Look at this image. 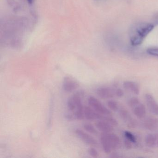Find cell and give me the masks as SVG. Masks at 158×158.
Returning a JSON list of instances; mask_svg holds the SVG:
<instances>
[{
	"label": "cell",
	"mask_w": 158,
	"mask_h": 158,
	"mask_svg": "<svg viewBox=\"0 0 158 158\" xmlns=\"http://www.w3.org/2000/svg\"><path fill=\"white\" fill-rule=\"evenodd\" d=\"M123 87L126 90L136 95H138L140 92V87L138 84L131 81H126L123 84Z\"/></svg>",
	"instance_id": "8fae6325"
},
{
	"label": "cell",
	"mask_w": 158,
	"mask_h": 158,
	"mask_svg": "<svg viewBox=\"0 0 158 158\" xmlns=\"http://www.w3.org/2000/svg\"><path fill=\"white\" fill-rule=\"evenodd\" d=\"M84 114L85 118L89 121L103 120L105 116L98 113L91 107L89 106L84 107Z\"/></svg>",
	"instance_id": "8992f818"
},
{
	"label": "cell",
	"mask_w": 158,
	"mask_h": 158,
	"mask_svg": "<svg viewBox=\"0 0 158 158\" xmlns=\"http://www.w3.org/2000/svg\"><path fill=\"white\" fill-rule=\"evenodd\" d=\"M157 146L158 147V134L157 135Z\"/></svg>",
	"instance_id": "83f0119b"
},
{
	"label": "cell",
	"mask_w": 158,
	"mask_h": 158,
	"mask_svg": "<svg viewBox=\"0 0 158 158\" xmlns=\"http://www.w3.org/2000/svg\"><path fill=\"white\" fill-rule=\"evenodd\" d=\"M124 135L126 139H127L131 141L134 144H135L136 143L137 140L135 136L130 131H125L124 132Z\"/></svg>",
	"instance_id": "d6986e66"
},
{
	"label": "cell",
	"mask_w": 158,
	"mask_h": 158,
	"mask_svg": "<svg viewBox=\"0 0 158 158\" xmlns=\"http://www.w3.org/2000/svg\"><path fill=\"white\" fill-rule=\"evenodd\" d=\"M88 102L90 107L98 113L104 115H111L110 111L95 97H89L88 99Z\"/></svg>",
	"instance_id": "7a4b0ae2"
},
{
	"label": "cell",
	"mask_w": 158,
	"mask_h": 158,
	"mask_svg": "<svg viewBox=\"0 0 158 158\" xmlns=\"http://www.w3.org/2000/svg\"><path fill=\"white\" fill-rule=\"evenodd\" d=\"M115 89L108 86L101 87L97 89L96 93L102 99H111L115 96Z\"/></svg>",
	"instance_id": "277c9868"
},
{
	"label": "cell",
	"mask_w": 158,
	"mask_h": 158,
	"mask_svg": "<svg viewBox=\"0 0 158 158\" xmlns=\"http://www.w3.org/2000/svg\"><path fill=\"white\" fill-rule=\"evenodd\" d=\"M145 101L149 111L154 115L158 116V103L150 94H147L145 96Z\"/></svg>",
	"instance_id": "5b68a950"
},
{
	"label": "cell",
	"mask_w": 158,
	"mask_h": 158,
	"mask_svg": "<svg viewBox=\"0 0 158 158\" xmlns=\"http://www.w3.org/2000/svg\"><path fill=\"white\" fill-rule=\"evenodd\" d=\"M27 1L29 3H32L33 2V0H27Z\"/></svg>",
	"instance_id": "4316f807"
},
{
	"label": "cell",
	"mask_w": 158,
	"mask_h": 158,
	"mask_svg": "<svg viewBox=\"0 0 158 158\" xmlns=\"http://www.w3.org/2000/svg\"><path fill=\"white\" fill-rule=\"evenodd\" d=\"M147 52L149 55L158 57V48H149L147 50Z\"/></svg>",
	"instance_id": "7402d4cb"
},
{
	"label": "cell",
	"mask_w": 158,
	"mask_h": 158,
	"mask_svg": "<svg viewBox=\"0 0 158 158\" xmlns=\"http://www.w3.org/2000/svg\"><path fill=\"white\" fill-rule=\"evenodd\" d=\"M97 129L102 133H111L114 130V126L105 120H98L95 123Z\"/></svg>",
	"instance_id": "ba28073f"
},
{
	"label": "cell",
	"mask_w": 158,
	"mask_h": 158,
	"mask_svg": "<svg viewBox=\"0 0 158 158\" xmlns=\"http://www.w3.org/2000/svg\"><path fill=\"white\" fill-rule=\"evenodd\" d=\"M143 125L147 130L154 131L158 128V118L154 116H149L144 120Z\"/></svg>",
	"instance_id": "30bf717a"
},
{
	"label": "cell",
	"mask_w": 158,
	"mask_h": 158,
	"mask_svg": "<svg viewBox=\"0 0 158 158\" xmlns=\"http://www.w3.org/2000/svg\"><path fill=\"white\" fill-rule=\"evenodd\" d=\"M84 128L87 132L90 134H93V135H96L98 134V131L96 130L95 127L91 124H85L84 125Z\"/></svg>",
	"instance_id": "ffe728a7"
},
{
	"label": "cell",
	"mask_w": 158,
	"mask_h": 158,
	"mask_svg": "<svg viewBox=\"0 0 158 158\" xmlns=\"http://www.w3.org/2000/svg\"><path fill=\"white\" fill-rule=\"evenodd\" d=\"M88 153L93 158H97L99 157L98 152L95 148H89L88 149Z\"/></svg>",
	"instance_id": "603a6c76"
},
{
	"label": "cell",
	"mask_w": 158,
	"mask_h": 158,
	"mask_svg": "<svg viewBox=\"0 0 158 158\" xmlns=\"http://www.w3.org/2000/svg\"><path fill=\"white\" fill-rule=\"evenodd\" d=\"M154 26L147 23L135 24L131 27L129 32L130 43L133 46L141 45L146 37L152 31Z\"/></svg>",
	"instance_id": "6da1fadb"
},
{
	"label": "cell",
	"mask_w": 158,
	"mask_h": 158,
	"mask_svg": "<svg viewBox=\"0 0 158 158\" xmlns=\"http://www.w3.org/2000/svg\"><path fill=\"white\" fill-rule=\"evenodd\" d=\"M107 105L109 109L113 111H118V110L120 109L119 104L117 102L114 100H110L108 101L107 102Z\"/></svg>",
	"instance_id": "e0dca14e"
},
{
	"label": "cell",
	"mask_w": 158,
	"mask_h": 158,
	"mask_svg": "<svg viewBox=\"0 0 158 158\" xmlns=\"http://www.w3.org/2000/svg\"><path fill=\"white\" fill-rule=\"evenodd\" d=\"M140 103V100L137 97H134L131 98L128 100V105L131 109H133L134 107H135L137 105H138Z\"/></svg>",
	"instance_id": "44dd1931"
},
{
	"label": "cell",
	"mask_w": 158,
	"mask_h": 158,
	"mask_svg": "<svg viewBox=\"0 0 158 158\" xmlns=\"http://www.w3.org/2000/svg\"><path fill=\"white\" fill-rule=\"evenodd\" d=\"M124 144L125 147L126 148L128 149H131L133 147V144L134 143H132L131 141L127 139H125L124 141Z\"/></svg>",
	"instance_id": "cb8c5ba5"
},
{
	"label": "cell",
	"mask_w": 158,
	"mask_h": 158,
	"mask_svg": "<svg viewBox=\"0 0 158 158\" xmlns=\"http://www.w3.org/2000/svg\"><path fill=\"white\" fill-rule=\"evenodd\" d=\"M75 132L77 136L87 145L91 146H97L98 145V141L94 137L83 130L77 129Z\"/></svg>",
	"instance_id": "3957f363"
},
{
	"label": "cell",
	"mask_w": 158,
	"mask_h": 158,
	"mask_svg": "<svg viewBox=\"0 0 158 158\" xmlns=\"http://www.w3.org/2000/svg\"><path fill=\"white\" fill-rule=\"evenodd\" d=\"M67 109L70 111H74L76 110V104L72 97H70L67 100Z\"/></svg>",
	"instance_id": "ac0fdd59"
},
{
	"label": "cell",
	"mask_w": 158,
	"mask_h": 158,
	"mask_svg": "<svg viewBox=\"0 0 158 158\" xmlns=\"http://www.w3.org/2000/svg\"><path fill=\"white\" fill-rule=\"evenodd\" d=\"M118 112H119L120 117L123 119V121H125L126 123H127L128 125L131 127H133V126L135 125V122L133 121L132 117L128 111L127 110L124 108H121V109L120 108L118 110Z\"/></svg>",
	"instance_id": "7c38bea8"
},
{
	"label": "cell",
	"mask_w": 158,
	"mask_h": 158,
	"mask_svg": "<svg viewBox=\"0 0 158 158\" xmlns=\"http://www.w3.org/2000/svg\"><path fill=\"white\" fill-rule=\"evenodd\" d=\"M108 135L112 150L119 149L121 146V139L119 136L112 132L108 133Z\"/></svg>",
	"instance_id": "4fadbf2b"
},
{
	"label": "cell",
	"mask_w": 158,
	"mask_h": 158,
	"mask_svg": "<svg viewBox=\"0 0 158 158\" xmlns=\"http://www.w3.org/2000/svg\"><path fill=\"white\" fill-rule=\"evenodd\" d=\"M145 142L148 148H155L157 146V135L153 133L148 134L145 137Z\"/></svg>",
	"instance_id": "9a60e30c"
},
{
	"label": "cell",
	"mask_w": 158,
	"mask_h": 158,
	"mask_svg": "<svg viewBox=\"0 0 158 158\" xmlns=\"http://www.w3.org/2000/svg\"><path fill=\"white\" fill-rule=\"evenodd\" d=\"M115 96L116 97H118V98H122V97L124 96V94L123 90H122L120 88H117L115 89Z\"/></svg>",
	"instance_id": "d4e9b609"
},
{
	"label": "cell",
	"mask_w": 158,
	"mask_h": 158,
	"mask_svg": "<svg viewBox=\"0 0 158 158\" xmlns=\"http://www.w3.org/2000/svg\"><path fill=\"white\" fill-rule=\"evenodd\" d=\"M84 107L85 106L84 105L80 106L75 110L74 113V115L76 119L78 120H82L85 119Z\"/></svg>",
	"instance_id": "2e32d148"
},
{
	"label": "cell",
	"mask_w": 158,
	"mask_h": 158,
	"mask_svg": "<svg viewBox=\"0 0 158 158\" xmlns=\"http://www.w3.org/2000/svg\"><path fill=\"white\" fill-rule=\"evenodd\" d=\"M65 117L67 120L69 121H73L76 119L74 114H72L70 113L66 114L65 115Z\"/></svg>",
	"instance_id": "484cf974"
},
{
	"label": "cell",
	"mask_w": 158,
	"mask_h": 158,
	"mask_svg": "<svg viewBox=\"0 0 158 158\" xmlns=\"http://www.w3.org/2000/svg\"><path fill=\"white\" fill-rule=\"evenodd\" d=\"M108 133H102L100 136L101 144L103 151L106 154H110L113 150Z\"/></svg>",
	"instance_id": "9c48e42d"
},
{
	"label": "cell",
	"mask_w": 158,
	"mask_h": 158,
	"mask_svg": "<svg viewBox=\"0 0 158 158\" xmlns=\"http://www.w3.org/2000/svg\"><path fill=\"white\" fill-rule=\"evenodd\" d=\"M134 114L139 119H142L146 116V109L144 104L140 102L133 109Z\"/></svg>",
	"instance_id": "5bb4252c"
},
{
	"label": "cell",
	"mask_w": 158,
	"mask_h": 158,
	"mask_svg": "<svg viewBox=\"0 0 158 158\" xmlns=\"http://www.w3.org/2000/svg\"><path fill=\"white\" fill-rule=\"evenodd\" d=\"M79 86V84L69 77H66L63 82V89L66 92H70L75 90Z\"/></svg>",
	"instance_id": "52a82bcc"
}]
</instances>
